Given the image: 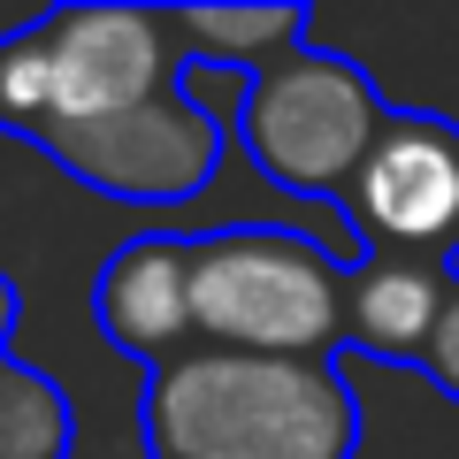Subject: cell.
I'll return each instance as SVG.
<instances>
[{
	"mask_svg": "<svg viewBox=\"0 0 459 459\" xmlns=\"http://www.w3.org/2000/svg\"><path fill=\"white\" fill-rule=\"evenodd\" d=\"M444 276L437 261H360L352 268V314H344V344H360L376 360H413L421 368L429 337L444 314Z\"/></svg>",
	"mask_w": 459,
	"mask_h": 459,
	"instance_id": "ba28073f",
	"label": "cell"
},
{
	"mask_svg": "<svg viewBox=\"0 0 459 459\" xmlns=\"http://www.w3.org/2000/svg\"><path fill=\"white\" fill-rule=\"evenodd\" d=\"M177 54V8H54L0 39V131L8 138H54L84 131L138 100L184 84Z\"/></svg>",
	"mask_w": 459,
	"mask_h": 459,
	"instance_id": "7a4b0ae2",
	"label": "cell"
},
{
	"mask_svg": "<svg viewBox=\"0 0 459 459\" xmlns=\"http://www.w3.org/2000/svg\"><path fill=\"white\" fill-rule=\"evenodd\" d=\"M177 39L207 62L192 69H268L276 54L307 47V8L299 0H268V8H177Z\"/></svg>",
	"mask_w": 459,
	"mask_h": 459,
	"instance_id": "9c48e42d",
	"label": "cell"
},
{
	"mask_svg": "<svg viewBox=\"0 0 459 459\" xmlns=\"http://www.w3.org/2000/svg\"><path fill=\"white\" fill-rule=\"evenodd\" d=\"M0 459H69V398L0 352Z\"/></svg>",
	"mask_w": 459,
	"mask_h": 459,
	"instance_id": "30bf717a",
	"label": "cell"
},
{
	"mask_svg": "<svg viewBox=\"0 0 459 459\" xmlns=\"http://www.w3.org/2000/svg\"><path fill=\"white\" fill-rule=\"evenodd\" d=\"M39 153H54V169H69L77 184H92L108 199L177 207V199L207 192V177L222 169V123L184 84H169V92L138 100V108L108 115V123L39 138Z\"/></svg>",
	"mask_w": 459,
	"mask_h": 459,
	"instance_id": "8992f818",
	"label": "cell"
},
{
	"mask_svg": "<svg viewBox=\"0 0 459 459\" xmlns=\"http://www.w3.org/2000/svg\"><path fill=\"white\" fill-rule=\"evenodd\" d=\"M146 459H352L360 398L337 360H261L192 344L138 398Z\"/></svg>",
	"mask_w": 459,
	"mask_h": 459,
	"instance_id": "6da1fadb",
	"label": "cell"
},
{
	"mask_svg": "<svg viewBox=\"0 0 459 459\" xmlns=\"http://www.w3.org/2000/svg\"><path fill=\"white\" fill-rule=\"evenodd\" d=\"M92 314H100V337L146 368L192 352L199 344V329H192V238L153 230V238L115 246V261L92 283Z\"/></svg>",
	"mask_w": 459,
	"mask_h": 459,
	"instance_id": "52a82bcc",
	"label": "cell"
},
{
	"mask_svg": "<svg viewBox=\"0 0 459 459\" xmlns=\"http://www.w3.org/2000/svg\"><path fill=\"white\" fill-rule=\"evenodd\" d=\"M421 376L437 383L444 398H459V276H452V291H444L437 337H429V352H421Z\"/></svg>",
	"mask_w": 459,
	"mask_h": 459,
	"instance_id": "8fae6325",
	"label": "cell"
},
{
	"mask_svg": "<svg viewBox=\"0 0 459 459\" xmlns=\"http://www.w3.org/2000/svg\"><path fill=\"white\" fill-rule=\"evenodd\" d=\"M383 115L391 108L360 77V62H344L329 47H291L246 77L238 138H246L253 169L276 192L344 199L360 161H368V146H376V131H383Z\"/></svg>",
	"mask_w": 459,
	"mask_h": 459,
	"instance_id": "277c9868",
	"label": "cell"
},
{
	"mask_svg": "<svg viewBox=\"0 0 459 459\" xmlns=\"http://www.w3.org/2000/svg\"><path fill=\"white\" fill-rule=\"evenodd\" d=\"M360 261H452L459 253V123L421 108L383 115L360 177L344 192Z\"/></svg>",
	"mask_w": 459,
	"mask_h": 459,
	"instance_id": "5b68a950",
	"label": "cell"
},
{
	"mask_svg": "<svg viewBox=\"0 0 459 459\" xmlns=\"http://www.w3.org/2000/svg\"><path fill=\"white\" fill-rule=\"evenodd\" d=\"M352 268L299 230H214L192 238V329L222 352L337 360Z\"/></svg>",
	"mask_w": 459,
	"mask_h": 459,
	"instance_id": "3957f363",
	"label": "cell"
}]
</instances>
